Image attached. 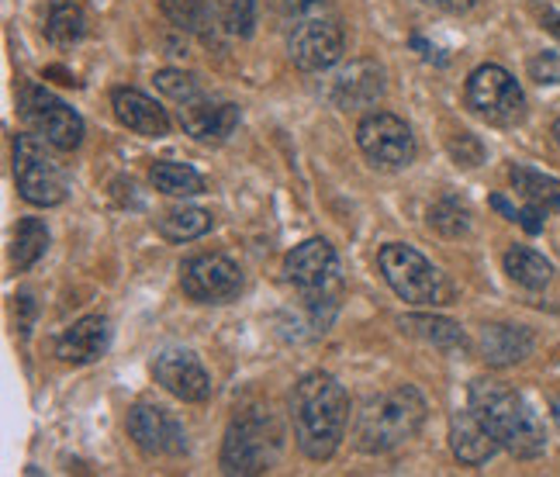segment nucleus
<instances>
[{
	"instance_id": "f257e3e1",
	"label": "nucleus",
	"mask_w": 560,
	"mask_h": 477,
	"mask_svg": "<svg viewBox=\"0 0 560 477\" xmlns=\"http://www.w3.org/2000/svg\"><path fill=\"white\" fill-rule=\"evenodd\" d=\"M288 411L301 453L308 461H329L347 437L350 395L332 374L312 371L291 387Z\"/></svg>"
},
{
	"instance_id": "f03ea898",
	"label": "nucleus",
	"mask_w": 560,
	"mask_h": 477,
	"mask_svg": "<svg viewBox=\"0 0 560 477\" xmlns=\"http://www.w3.org/2000/svg\"><path fill=\"white\" fill-rule=\"evenodd\" d=\"M273 14L288 42V56L301 73H322L347 53L342 18L329 0H273Z\"/></svg>"
},
{
	"instance_id": "7ed1b4c3",
	"label": "nucleus",
	"mask_w": 560,
	"mask_h": 477,
	"mask_svg": "<svg viewBox=\"0 0 560 477\" xmlns=\"http://www.w3.org/2000/svg\"><path fill=\"white\" fill-rule=\"evenodd\" d=\"M467 402L478 411V419L491 429V437L499 440V446L509 450L512 457L533 461L547 450L544 422L536 419V411L526 405V398L520 392H512L509 384L478 377V381H470Z\"/></svg>"
},
{
	"instance_id": "20e7f679",
	"label": "nucleus",
	"mask_w": 560,
	"mask_h": 477,
	"mask_svg": "<svg viewBox=\"0 0 560 477\" xmlns=\"http://www.w3.org/2000/svg\"><path fill=\"white\" fill-rule=\"evenodd\" d=\"M425 398L416 392L412 384H398L392 392L371 398L357 416V446L363 453H392L395 446L419 437L425 422Z\"/></svg>"
},
{
	"instance_id": "39448f33",
	"label": "nucleus",
	"mask_w": 560,
	"mask_h": 477,
	"mask_svg": "<svg viewBox=\"0 0 560 477\" xmlns=\"http://www.w3.org/2000/svg\"><path fill=\"white\" fill-rule=\"evenodd\" d=\"M284 274L291 284L305 294V305L315 318V325L326 333L332 315H322V305H336L339 291V256L326 238H305L284 256Z\"/></svg>"
},
{
	"instance_id": "423d86ee",
	"label": "nucleus",
	"mask_w": 560,
	"mask_h": 477,
	"mask_svg": "<svg viewBox=\"0 0 560 477\" xmlns=\"http://www.w3.org/2000/svg\"><path fill=\"white\" fill-rule=\"evenodd\" d=\"M56 149V146H52ZM49 142L28 132L18 136L14 142V181H18V194L35 208H56L67 201L70 194V177L67 166H62L52 156Z\"/></svg>"
},
{
	"instance_id": "0eeeda50",
	"label": "nucleus",
	"mask_w": 560,
	"mask_h": 477,
	"mask_svg": "<svg viewBox=\"0 0 560 477\" xmlns=\"http://www.w3.org/2000/svg\"><path fill=\"white\" fill-rule=\"evenodd\" d=\"M280 453V432L264 411H243L235 416L225 443H222V470L225 474H267L277 464Z\"/></svg>"
},
{
	"instance_id": "6e6552de",
	"label": "nucleus",
	"mask_w": 560,
	"mask_h": 477,
	"mask_svg": "<svg viewBox=\"0 0 560 477\" xmlns=\"http://www.w3.org/2000/svg\"><path fill=\"white\" fill-rule=\"evenodd\" d=\"M464 104L470 107V115H478L481 121L494 128H512L526 118V94L523 86L515 83V77L494 62H485L470 77L464 86Z\"/></svg>"
},
{
	"instance_id": "1a4fd4ad",
	"label": "nucleus",
	"mask_w": 560,
	"mask_h": 477,
	"mask_svg": "<svg viewBox=\"0 0 560 477\" xmlns=\"http://www.w3.org/2000/svg\"><path fill=\"white\" fill-rule=\"evenodd\" d=\"M377 267L387 288L408 305H436V301H443V274L419 249L405 243H387L377 253Z\"/></svg>"
},
{
	"instance_id": "9d476101",
	"label": "nucleus",
	"mask_w": 560,
	"mask_h": 477,
	"mask_svg": "<svg viewBox=\"0 0 560 477\" xmlns=\"http://www.w3.org/2000/svg\"><path fill=\"white\" fill-rule=\"evenodd\" d=\"M18 112L25 118V125L35 136H42L49 146H56L59 153H73L83 142V118L73 112L70 104H62L56 94H49L38 83H21L18 91Z\"/></svg>"
},
{
	"instance_id": "9b49d317",
	"label": "nucleus",
	"mask_w": 560,
	"mask_h": 477,
	"mask_svg": "<svg viewBox=\"0 0 560 477\" xmlns=\"http://www.w3.org/2000/svg\"><path fill=\"white\" fill-rule=\"evenodd\" d=\"M357 146L381 170H405L416 160V136L398 115L371 112L357 125Z\"/></svg>"
},
{
	"instance_id": "f8f14e48",
	"label": "nucleus",
	"mask_w": 560,
	"mask_h": 477,
	"mask_svg": "<svg viewBox=\"0 0 560 477\" xmlns=\"http://www.w3.org/2000/svg\"><path fill=\"white\" fill-rule=\"evenodd\" d=\"M180 288L198 305H225L243 291V270L222 253H201L180 264Z\"/></svg>"
},
{
	"instance_id": "ddd939ff",
	"label": "nucleus",
	"mask_w": 560,
	"mask_h": 477,
	"mask_svg": "<svg viewBox=\"0 0 560 477\" xmlns=\"http://www.w3.org/2000/svg\"><path fill=\"white\" fill-rule=\"evenodd\" d=\"M128 437L145 457H180L187 450V432L174 419V411H166L156 402H136L128 408Z\"/></svg>"
},
{
	"instance_id": "4468645a",
	"label": "nucleus",
	"mask_w": 560,
	"mask_h": 477,
	"mask_svg": "<svg viewBox=\"0 0 560 477\" xmlns=\"http://www.w3.org/2000/svg\"><path fill=\"white\" fill-rule=\"evenodd\" d=\"M177 118L190 139H198L205 146H219L240 128V107L229 101H214L205 91H198L194 97L177 104Z\"/></svg>"
},
{
	"instance_id": "2eb2a0df",
	"label": "nucleus",
	"mask_w": 560,
	"mask_h": 477,
	"mask_svg": "<svg viewBox=\"0 0 560 477\" xmlns=\"http://www.w3.org/2000/svg\"><path fill=\"white\" fill-rule=\"evenodd\" d=\"M153 377L163 392H170L180 402H208L211 398V377L190 350H163L153 363Z\"/></svg>"
},
{
	"instance_id": "dca6fc26",
	"label": "nucleus",
	"mask_w": 560,
	"mask_h": 477,
	"mask_svg": "<svg viewBox=\"0 0 560 477\" xmlns=\"http://www.w3.org/2000/svg\"><path fill=\"white\" fill-rule=\"evenodd\" d=\"M329 97L342 112H363L374 107L384 97V70L374 59H353L350 67H342L329 86Z\"/></svg>"
},
{
	"instance_id": "f3484780",
	"label": "nucleus",
	"mask_w": 560,
	"mask_h": 477,
	"mask_svg": "<svg viewBox=\"0 0 560 477\" xmlns=\"http://www.w3.org/2000/svg\"><path fill=\"white\" fill-rule=\"evenodd\" d=\"M115 118L128 128V132L145 136V139H163L170 132V115L160 101L136 91V86H118L112 91Z\"/></svg>"
},
{
	"instance_id": "a211bd4d",
	"label": "nucleus",
	"mask_w": 560,
	"mask_h": 477,
	"mask_svg": "<svg viewBox=\"0 0 560 477\" xmlns=\"http://www.w3.org/2000/svg\"><path fill=\"white\" fill-rule=\"evenodd\" d=\"M107 346H112V322L104 315H83L56 339V357L62 363L83 367L101 360L107 353Z\"/></svg>"
},
{
	"instance_id": "6ab92c4d",
	"label": "nucleus",
	"mask_w": 560,
	"mask_h": 477,
	"mask_svg": "<svg viewBox=\"0 0 560 477\" xmlns=\"http://www.w3.org/2000/svg\"><path fill=\"white\" fill-rule=\"evenodd\" d=\"M450 450H454V457L460 464L481 467L502 446H499V440L491 437V429L478 419V411L464 408V411H454V416H450Z\"/></svg>"
},
{
	"instance_id": "aec40b11",
	"label": "nucleus",
	"mask_w": 560,
	"mask_h": 477,
	"mask_svg": "<svg viewBox=\"0 0 560 477\" xmlns=\"http://www.w3.org/2000/svg\"><path fill=\"white\" fill-rule=\"evenodd\" d=\"M536 346V336L526 325H509V322H494L481 329V357L491 367H512L523 363Z\"/></svg>"
},
{
	"instance_id": "412c9836",
	"label": "nucleus",
	"mask_w": 560,
	"mask_h": 477,
	"mask_svg": "<svg viewBox=\"0 0 560 477\" xmlns=\"http://www.w3.org/2000/svg\"><path fill=\"white\" fill-rule=\"evenodd\" d=\"M163 14L170 18V25H177L180 32H190L205 42H214L225 28L222 14L208 0H163Z\"/></svg>"
},
{
	"instance_id": "4be33fe9",
	"label": "nucleus",
	"mask_w": 560,
	"mask_h": 477,
	"mask_svg": "<svg viewBox=\"0 0 560 477\" xmlns=\"http://www.w3.org/2000/svg\"><path fill=\"white\" fill-rule=\"evenodd\" d=\"M401 329L419 336L422 342L436 346V350H467V333L460 329V325L454 318H443V315H408L401 318Z\"/></svg>"
},
{
	"instance_id": "5701e85b",
	"label": "nucleus",
	"mask_w": 560,
	"mask_h": 477,
	"mask_svg": "<svg viewBox=\"0 0 560 477\" xmlns=\"http://www.w3.org/2000/svg\"><path fill=\"white\" fill-rule=\"evenodd\" d=\"M211 225H214L211 211H205V208H190V205H184V208H170V211H163L160 219H156V232L166 238V243H194V238L208 235Z\"/></svg>"
},
{
	"instance_id": "b1692460",
	"label": "nucleus",
	"mask_w": 560,
	"mask_h": 477,
	"mask_svg": "<svg viewBox=\"0 0 560 477\" xmlns=\"http://www.w3.org/2000/svg\"><path fill=\"white\" fill-rule=\"evenodd\" d=\"M509 181H512L515 194H520L523 201L560 214V181L557 177H547V173L533 170V166H512Z\"/></svg>"
},
{
	"instance_id": "393cba45",
	"label": "nucleus",
	"mask_w": 560,
	"mask_h": 477,
	"mask_svg": "<svg viewBox=\"0 0 560 477\" xmlns=\"http://www.w3.org/2000/svg\"><path fill=\"white\" fill-rule=\"evenodd\" d=\"M505 274L515 280V284H523L529 291H540L550 284V277H553V264L547 256H540L536 249L529 246H509L505 253Z\"/></svg>"
},
{
	"instance_id": "a878e982",
	"label": "nucleus",
	"mask_w": 560,
	"mask_h": 477,
	"mask_svg": "<svg viewBox=\"0 0 560 477\" xmlns=\"http://www.w3.org/2000/svg\"><path fill=\"white\" fill-rule=\"evenodd\" d=\"M149 181L160 194H170V198H194V194H205V177L187 163H174V160H160L149 170Z\"/></svg>"
},
{
	"instance_id": "bb28decb",
	"label": "nucleus",
	"mask_w": 560,
	"mask_h": 477,
	"mask_svg": "<svg viewBox=\"0 0 560 477\" xmlns=\"http://www.w3.org/2000/svg\"><path fill=\"white\" fill-rule=\"evenodd\" d=\"M49 249V229L42 219H21L18 222V232H14V249H11V259L18 270H32L42 256Z\"/></svg>"
},
{
	"instance_id": "cd10ccee",
	"label": "nucleus",
	"mask_w": 560,
	"mask_h": 477,
	"mask_svg": "<svg viewBox=\"0 0 560 477\" xmlns=\"http://www.w3.org/2000/svg\"><path fill=\"white\" fill-rule=\"evenodd\" d=\"M46 35L59 49L77 46V42L88 35V18H83V11L73 4H52V11L46 18Z\"/></svg>"
},
{
	"instance_id": "c85d7f7f",
	"label": "nucleus",
	"mask_w": 560,
	"mask_h": 477,
	"mask_svg": "<svg viewBox=\"0 0 560 477\" xmlns=\"http://www.w3.org/2000/svg\"><path fill=\"white\" fill-rule=\"evenodd\" d=\"M429 229H436L446 238H460L470 232V211L464 201H457L454 194L440 198L433 208H429Z\"/></svg>"
},
{
	"instance_id": "c756f323",
	"label": "nucleus",
	"mask_w": 560,
	"mask_h": 477,
	"mask_svg": "<svg viewBox=\"0 0 560 477\" xmlns=\"http://www.w3.org/2000/svg\"><path fill=\"white\" fill-rule=\"evenodd\" d=\"M219 14H222L225 32L240 35V38H249L253 25H256V0H222Z\"/></svg>"
},
{
	"instance_id": "7c9ffc66",
	"label": "nucleus",
	"mask_w": 560,
	"mask_h": 477,
	"mask_svg": "<svg viewBox=\"0 0 560 477\" xmlns=\"http://www.w3.org/2000/svg\"><path fill=\"white\" fill-rule=\"evenodd\" d=\"M156 91L166 94L174 104H180V101H187V97L198 94V91H201V83H198V77H190V73H184V70H160V73H156Z\"/></svg>"
},
{
	"instance_id": "2f4dec72",
	"label": "nucleus",
	"mask_w": 560,
	"mask_h": 477,
	"mask_svg": "<svg viewBox=\"0 0 560 477\" xmlns=\"http://www.w3.org/2000/svg\"><path fill=\"white\" fill-rule=\"evenodd\" d=\"M450 156L457 160V166H481L485 163V146L478 142V136L460 132L450 139Z\"/></svg>"
},
{
	"instance_id": "473e14b6",
	"label": "nucleus",
	"mask_w": 560,
	"mask_h": 477,
	"mask_svg": "<svg viewBox=\"0 0 560 477\" xmlns=\"http://www.w3.org/2000/svg\"><path fill=\"white\" fill-rule=\"evenodd\" d=\"M529 77L536 83H560V53H536L529 59Z\"/></svg>"
},
{
	"instance_id": "72a5a7b5",
	"label": "nucleus",
	"mask_w": 560,
	"mask_h": 477,
	"mask_svg": "<svg viewBox=\"0 0 560 477\" xmlns=\"http://www.w3.org/2000/svg\"><path fill=\"white\" fill-rule=\"evenodd\" d=\"M544 214H547L544 208H536V205L526 201V205L520 208V219H515V225H523L529 235H540V232H544Z\"/></svg>"
},
{
	"instance_id": "f704fd0d",
	"label": "nucleus",
	"mask_w": 560,
	"mask_h": 477,
	"mask_svg": "<svg viewBox=\"0 0 560 477\" xmlns=\"http://www.w3.org/2000/svg\"><path fill=\"white\" fill-rule=\"evenodd\" d=\"M18 312H21L18 329H21V333H28V329H32V315H35V301H32L28 291H21V294H18Z\"/></svg>"
},
{
	"instance_id": "c9c22d12",
	"label": "nucleus",
	"mask_w": 560,
	"mask_h": 477,
	"mask_svg": "<svg viewBox=\"0 0 560 477\" xmlns=\"http://www.w3.org/2000/svg\"><path fill=\"white\" fill-rule=\"evenodd\" d=\"M422 4L436 8V11H446V14H467L478 0H422Z\"/></svg>"
},
{
	"instance_id": "e433bc0d",
	"label": "nucleus",
	"mask_w": 560,
	"mask_h": 477,
	"mask_svg": "<svg viewBox=\"0 0 560 477\" xmlns=\"http://www.w3.org/2000/svg\"><path fill=\"white\" fill-rule=\"evenodd\" d=\"M544 28L560 42V14L557 11H544Z\"/></svg>"
},
{
	"instance_id": "4c0bfd02",
	"label": "nucleus",
	"mask_w": 560,
	"mask_h": 477,
	"mask_svg": "<svg viewBox=\"0 0 560 477\" xmlns=\"http://www.w3.org/2000/svg\"><path fill=\"white\" fill-rule=\"evenodd\" d=\"M550 136H553V142H557V146H560V118H557V121H553V128H550Z\"/></svg>"
},
{
	"instance_id": "58836bf2",
	"label": "nucleus",
	"mask_w": 560,
	"mask_h": 477,
	"mask_svg": "<svg viewBox=\"0 0 560 477\" xmlns=\"http://www.w3.org/2000/svg\"><path fill=\"white\" fill-rule=\"evenodd\" d=\"M550 408H553V419H557V426H560V398H553Z\"/></svg>"
}]
</instances>
